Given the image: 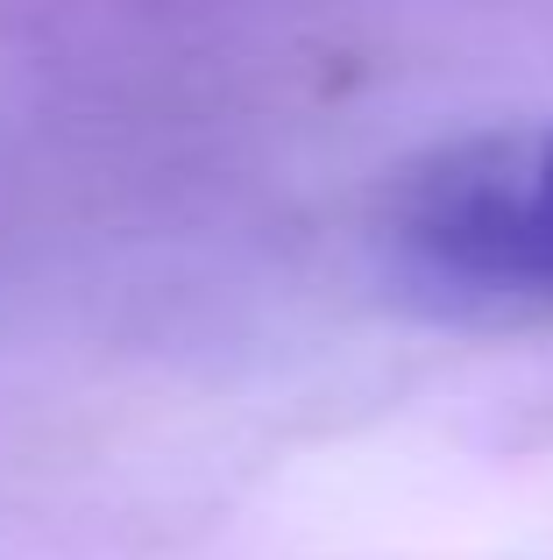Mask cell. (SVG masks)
<instances>
[{
	"instance_id": "1",
	"label": "cell",
	"mask_w": 553,
	"mask_h": 560,
	"mask_svg": "<svg viewBox=\"0 0 553 560\" xmlns=\"http://www.w3.org/2000/svg\"><path fill=\"white\" fill-rule=\"evenodd\" d=\"M390 270L419 299L475 319L553 313V128L440 150L398 185Z\"/></svg>"
}]
</instances>
